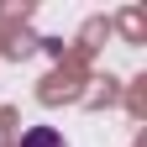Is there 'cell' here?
<instances>
[{"instance_id":"obj_1","label":"cell","mask_w":147,"mask_h":147,"mask_svg":"<svg viewBox=\"0 0 147 147\" xmlns=\"http://www.w3.org/2000/svg\"><path fill=\"white\" fill-rule=\"evenodd\" d=\"M21 147H63V137L53 131V126H32V131L21 137Z\"/></svg>"}]
</instances>
